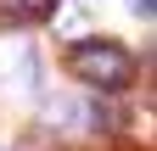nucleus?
I'll list each match as a JSON object with an SVG mask.
<instances>
[{
    "instance_id": "f257e3e1",
    "label": "nucleus",
    "mask_w": 157,
    "mask_h": 151,
    "mask_svg": "<svg viewBox=\"0 0 157 151\" xmlns=\"http://www.w3.org/2000/svg\"><path fill=\"white\" fill-rule=\"evenodd\" d=\"M67 73H73L78 84L112 95V90H124V84L135 79V56H129L124 45H112V39H84V45L67 50Z\"/></svg>"
},
{
    "instance_id": "7ed1b4c3",
    "label": "nucleus",
    "mask_w": 157,
    "mask_h": 151,
    "mask_svg": "<svg viewBox=\"0 0 157 151\" xmlns=\"http://www.w3.org/2000/svg\"><path fill=\"white\" fill-rule=\"evenodd\" d=\"M151 6H157V0H135V11H140V17H151Z\"/></svg>"
},
{
    "instance_id": "f03ea898",
    "label": "nucleus",
    "mask_w": 157,
    "mask_h": 151,
    "mask_svg": "<svg viewBox=\"0 0 157 151\" xmlns=\"http://www.w3.org/2000/svg\"><path fill=\"white\" fill-rule=\"evenodd\" d=\"M0 11L17 23H45V17H56V0H0Z\"/></svg>"
}]
</instances>
